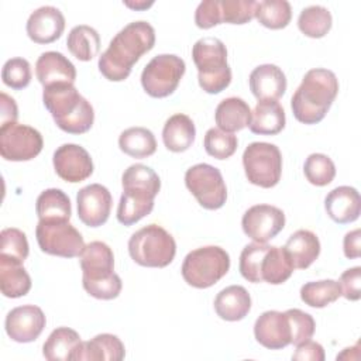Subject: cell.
<instances>
[{
  "label": "cell",
  "mask_w": 361,
  "mask_h": 361,
  "mask_svg": "<svg viewBox=\"0 0 361 361\" xmlns=\"http://www.w3.org/2000/svg\"><path fill=\"white\" fill-rule=\"evenodd\" d=\"M155 30L147 21H134L121 28L99 56L100 73L111 80L121 82L131 73L133 65L154 48Z\"/></svg>",
  "instance_id": "6da1fadb"
},
{
  "label": "cell",
  "mask_w": 361,
  "mask_h": 361,
  "mask_svg": "<svg viewBox=\"0 0 361 361\" xmlns=\"http://www.w3.org/2000/svg\"><path fill=\"white\" fill-rule=\"evenodd\" d=\"M337 93L338 80L334 72L324 68L307 71L290 100L295 118L303 124L322 121Z\"/></svg>",
  "instance_id": "7a4b0ae2"
},
{
  "label": "cell",
  "mask_w": 361,
  "mask_h": 361,
  "mask_svg": "<svg viewBox=\"0 0 361 361\" xmlns=\"http://www.w3.org/2000/svg\"><path fill=\"white\" fill-rule=\"evenodd\" d=\"M121 183L123 193L117 207V220L123 226H133L152 212L161 180L149 166L134 164L124 171Z\"/></svg>",
  "instance_id": "3957f363"
},
{
  "label": "cell",
  "mask_w": 361,
  "mask_h": 361,
  "mask_svg": "<svg viewBox=\"0 0 361 361\" xmlns=\"http://www.w3.org/2000/svg\"><path fill=\"white\" fill-rule=\"evenodd\" d=\"M42 102L62 131L83 134L92 128L94 121L93 107L72 83L44 87Z\"/></svg>",
  "instance_id": "277c9868"
},
{
  "label": "cell",
  "mask_w": 361,
  "mask_h": 361,
  "mask_svg": "<svg viewBox=\"0 0 361 361\" xmlns=\"http://www.w3.org/2000/svg\"><path fill=\"white\" fill-rule=\"evenodd\" d=\"M192 58L197 68L200 87L210 94L223 92L231 82V69L227 63V49L216 37H204L195 42Z\"/></svg>",
  "instance_id": "5b68a950"
},
{
  "label": "cell",
  "mask_w": 361,
  "mask_h": 361,
  "mask_svg": "<svg viewBox=\"0 0 361 361\" xmlns=\"http://www.w3.org/2000/svg\"><path fill=\"white\" fill-rule=\"evenodd\" d=\"M128 252L141 267L165 268L175 258L176 243L164 227L148 224L130 237Z\"/></svg>",
  "instance_id": "8992f818"
},
{
  "label": "cell",
  "mask_w": 361,
  "mask_h": 361,
  "mask_svg": "<svg viewBox=\"0 0 361 361\" xmlns=\"http://www.w3.org/2000/svg\"><path fill=\"white\" fill-rule=\"evenodd\" d=\"M230 269V255L217 245L200 247L190 251L182 264L185 282L197 289L217 283Z\"/></svg>",
  "instance_id": "52a82bcc"
},
{
  "label": "cell",
  "mask_w": 361,
  "mask_h": 361,
  "mask_svg": "<svg viewBox=\"0 0 361 361\" xmlns=\"http://www.w3.org/2000/svg\"><path fill=\"white\" fill-rule=\"evenodd\" d=\"M244 172L252 185L274 188L282 175V155L275 144L251 142L243 154Z\"/></svg>",
  "instance_id": "ba28073f"
},
{
  "label": "cell",
  "mask_w": 361,
  "mask_h": 361,
  "mask_svg": "<svg viewBox=\"0 0 361 361\" xmlns=\"http://www.w3.org/2000/svg\"><path fill=\"white\" fill-rule=\"evenodd\" d=\"M186 71L185 61L172 54L154 56L142 69L141 85L147 94L155 99L172 94Z\"/></svg>",
  "instance_id": "9c48e42d"
},
{
  "label": "cell",
  "mask_w": 361,
  "mask_h": 361,
  "mask_svg": "<svg viewBox=\"0 0 361 361\" xmlns=\"http://www.w3.org/2000/svg\"><path fill=\"white\" fill-rule=\"evenodd\" d=\"M35 237L41 251L49 255L75 258L80 257L85 250L82 234L69 221L39 220L35 228Z\"/></svg>",
  "instance_id": "30bf717a"
},
{
  "label": "cell",
  "mask_w": 361,
  "mask_h": 361,
  "mask_svg": "<svg viewBox=\"0 0 361 361\" xmlns=\"http://www.w3.org/2000/svg\"><path fill=\"white\" fill-rule=\"evenodd\" d=\"M185 185L197 203L207 210L223 207L227 199V188L221 172L209 164H196L185 173Z\"/></svg>",
  "instance_id": "8fae6325"
},
{
  "label": "cell",
  "mask_w": 361,
  "mask_h": 361,
  "mask_svg": "<svg viewBox=\"0 0 361 361\" xmlns=\"http://www.w3.org/2000/svg\"><path fill=\"white\" fill-rule=\"evenodd\" d=\"M42 135L38 130L18 123L0 126V154L6 161H30L42 151Z\"/></svg>",
  "instance_id": "7c38bea8"
},
{
  "label": "cell",
  "mask_w": 361,
  "mask_h": 361,
  "mask_svg": "<svg viewBox=\"0 0 361 361\" xmlns=\"http://www.w3.org/2000/svg\"><path fill=\"white\" fill-rule=\"evenodd\" d=\"M243 231L255 243H267L276 237L285 227V214L271 204L251 206L241 220Z\"/></svg>",
  "instance_id": "4fadbf2b"
},
{
  "label": "cell",
  "mask_w": 361,
  "mask_h": 361,
  "mask_svg": "<svg viewBox=\"0 0 361 361\" xmlns=\"http://www.w3.org/2000/svg\"><path fill=\"white\" fill-rule=\"evenodd\" d=\"M78 217L89 227H100L110 216L113 199L109 189L100 183L82 188L76 196Z\"/></svg>",
  "instance_id": "5bb4252c"
},
{
  "label": "cell",
  "mask_w": 361,
  "mask_h": 361,
  "mask_svg": "<svg viewBox=\"0 0 361 361\" xmlns=\"http://www.w3.org/2000/svg\"><path fill=\"white\" fill-rule=\"evenodd\" d=\"M47 319L41 307L35 305H23L11 309L4 322L7 336L17 343H31L39 337Z\"/></svg>",
  "instance_id": "9a60e30c"
},
{
  "label": "cell",
  "mask_w": 361,
  "mask_h": 361,
  "mask_svg": "<svg viewBox=\"0 0 361 361\" xmlns=\"http://www.w3.org/2000/svg\"><path fill=\"white\" fill-rule=\"evenodd\" d=\"M54 168L56 175L71 183L87 179L93 173V161L89 152L78 144H63L54 152Z\"/></svg>",
  "instance_id": "2e32d148"
},
{
  "label": "cell",
  "mask_w": 361,
  "mask_h": 361,
  "mask_svg": "<svg viewBox=\"0 0 361 361\" xmlns=\"http://www.w3.org/2000/svg\"><path fill=\"white\" fill-rule=\"evenodd\" d=\"M255 340L269 350H281L290 344V327L285 312L267 310L254 324Z\"/></svg>",
  "instance_id": "e0dca14e"
},
{
  "label": "cell",
  "mask_w": 361,
  "mask_h": 361,
  "mask_svg": "<svg viewBox=\"0 0 361 361\" xmlns=\"http://www.w3.org/2000/svg\"><path fill=\"white\" fill-rule=\"evenodd\" d=\"M25 30L28 38L35 44H51L61 38L65 30V17L59 8L44 6L31 13Z\"/></svg>",
  "instance_id": "ac0fdd59"
},
{
  "label": "cell",
  "mask_w": 361,
  "mask_h": 361,
  "mask_svg": "<svg viewBox=\"0 0 361 361\" xmlns=\"http://www.w3.org/2000/svg\"><path fill=\"white\" fill-rule=\"evenodd\" d=\"M82 282L106 279L114 274V255L111 248L103 241H92L85 245L80 254Z\"/></svg>",
  "instance_id": "d6986e66"
},
{
  "label": "cell",
  "mask_w": 361,
  "mask_h": 361,
  "mask_svg": "<svg viewBox=\"0 0 361 361\" xmlns=\"http://www.w3.org/2000/svg\"><path fill=\"white\" fill-rule=\"evenodd\" d=\"M35 75L44 87L72 83L76 79L75 65L61 52L48 51L39 55L35 63Z\"/></svg>",
  "instance_id": "ffe728a7"
},
{
  "label": "cell",
  "mask_w": 361,
  "mask_h": 361,
  "mask_svg": "<svg viewBox=\"0 0 361 361\" xmlns=\"http://www.w3.org/2000/svg\"><path fill=\"white\" fill-rule=\"evenodd\" d=\"M324 207L333 221L338 224L353 223L361 213L360 193L353 186H338L326 196Z\"/></svg>",
  "instance_id": "44dd1931"
},
{
  "label": "cell",
  "mask_w": 361,
  "mask_h": 361,
  "mask_svg": "<svg viewBox=\"0 0 361 361\" xmlns=\"http://www.w3.org/2000/svg\"><path fill=\"white\" fill-rule=\"evenodd\" d=\"M250 89L258 102L278 100L285 94L286 76L276 65H259L250 73Z\"/></svg>",
  "instance_id": "7402d4cb"
},
{
  "label": "cell",
  "mask_w": 361,
  "mask_h": 361,
  "mask_svg": "<svg viewBox=\"0 0 361 361\" xmlns=\"http://www.w3.org/2000/svg\"><path fill=\"white\" fill-rule=\"evenodd\" d=\"M126 355V348L121 340L110 333L94 336L89 341H82L76 350L73 360L86 361H121Z\"/></svg>",
  "instance_id": "603a6c76"
},
{
  "label": "cell",
  "mask_w": 361,
  "mask_h": 361,
  "mask_svg": "<svg viewBox=\"0 0 361 361\" xmlns=\"http://www.w3.org/2000/svg\"><path fill=\"white\" fill-rule=\"evenodd\" d=\"M251 309V296L241 285H230L221 289L214 299L217 316L226 322H238L244 319Z\"/></svg>",
  "instance_id": "cb8c5ba5"
},
{
  "label": "cell",
  "mask_w": 361,
  "mask_h": 361,
  "mask_svg": "<svg viewBox=\"0 0 361 361\" xmlns=\"http://www.w3.org/2000/svg\"><path fill=\"white\" fill-rule=\"evenodd\" d=\"M293 268H309L320 254V241L317 235L310 230L295 231L283 245Z\"/></svg>",
  "instance_id": "d4e9b609"
},
{
  "label": "cell",
  "mask_w": 361,
  "mask_h": 361,
  "mask_svg": "<svg viewBox=\"0 0 361 361\" xmlns=\"http://www.w3.org/2000/svg\"><path fill=\"white\" fill-rule=\"evenodd\" d=\"M285 111L276 100H259L251 111L250 131L259 135H275L285 127Z\"/></svg>",
  "instance_id": "484cf974"
},
{
  "label": "cell",
  "mask_w": 361,
  "mask_h": 361,
  "mask_svg": "<svg viewBox=\"0 0 361 361\" xmlns=\"http://www.w3.org/2000/svg\"><path fill=\"white\" fill-rule=\"evenodd\" d=\"M195 124L186 114H173L164 124L162 141L166 149L172 152H183L189 149L195 141Z\"/></svg>",
  "instance_id": "4316f807"
},
{
  "label": "cell",
  "mask_w": 361,
  "mask_h": 361,
  "mask_svg": "<svg viewBox=\"0 0 361 361\" xmlns=\"http://www.w3.org/2000/svg\"><path fill=\"white\" fill-rule=\"evenodd\" d=\"M214 120L221 131H240L250 126L251 109L241 97H227L217 104Z\"/></svg>",
  "instance_id": "83f0119b"
},
{
  "label": "cell",
  "mask_w": 361,
  "mask_h": 361,
  "mask_svg": "<svg viewBox=\"0 0 361 361\" xmlns=\"http://www.w3.org/2000/svg\"><path fill=\"white\" fill-rule=\"evenodd\" d=\"M82 340L78 331L69 327H56L42 345V354L49 361H71Z\"/></svg>",
  "instance_id": "f1b7e54d"
},
{
  "label": "cell",
  "mask_w": 361,
  "mask_h": 361,
  "mask_svg": "<svg viewBox=\"0 0 361 361\" xmlns=\"http://www.w3.org/2000/svg\"><path fill=\"white\" fill-rule=\"evenodd\" d=\"M35 212H37L38 220H42V221H55V220L69 221L72 214L71 200L68 195L61 189H56V188L45 189L37 197Z\"/></svg>",
  "instance_id": "f546056e"
},
{
  "label": "cell",
  "mask_w": 361,
  "mask_h": 361,
  "mask_svg": "<svg viewBox=\"0 0 361 361\" xmlns=\"http://www.w3.org/2000/svg\"><path fill=\"white\" fill-rule=\"evenodd\" d=\"M293 269L295 268L283 247L269 245L261 261V282L281 285L290 278Z\"/></svg>",
  "instance_id": "4dcf8cb0"
},
{
  "label": "cell",
  "mask_w": 361,
  "mask_h": 361,
  "mask_svg": "<svg viewBox=\"0 0 361 361\" xmlns=\"http://www.w3.org/2000/svg\"><path fill=\"white\" fill-rule=\"evenodd\" d=\"M0 289L6 298L25 296L31 289V278L23 264L0 258Z\"/></svg>",
  "instance_id": "1f68e13d"
},
{
  "label": "cell",
  "mask_w": 361,
  "mask_h": 361,
  "mask_svg": "<svg viewBox=\"0 0 361 361\" xmlns=\"http://www.w3.org/2000/svg\"><path fill=\"white\" fill-rule=\"evenodd\" d=\"M66 47L76 59L87 62L99 54L100 35L90 25H76L68 34Z\"/></svg>",
  "instance_id": "d6a6232c"
},
{
  "label": "cell",
  "mask_w": 361,
  "mask_h": 361,
  "mask_svg": "<svg viewBox=\"0 0 361 361\" xmlns=\"http://www.w3.org/2000/svg\"><path fill=\"white\" fill-rule=\"evenodd\" d=\"M120 149L131 158H147L157 151V141L151 130L145 127H131L118 137Z\"/></svg>",
  "instance_id": "836d02e7"
},
{
  "label": "cell",
  "mask_w": 361,
  "mask_h": 361,
  "mask_svg": "<svg viewBox=\"0 0 361 361\" xmlns=\"http://www.w3.org/2000/svg\"><path fill=\"white\" fill-rule=\"evenodd\" d=\"M340 296V283L333 279L307 282L300 288V299L310 307H326L336 302Z\"/></svg>",
  "instance_id": "e575fe53"
},
{
  "label": "cell",
  "mask_w": 361,
  "mask_h": 361,
  "mask_svg": "<svg viewBox=\"0 0 361 361\" xmlns=\"http://www.w3.org/2000/svg\"><path fill=\"white\" fill-rule=\"evenodd\" d=\"M254 17L267 28L281 30L290 23L292 8L286 0H264L257 3Z\"/></svg>",
  "instance_id": "d590c367"
},
{
  "label": "cell",
  "mask_w": 361,
  "mask_h": 361,
  "mask_svg": "<svg viewBox=\"0 0 361 361\" xmlns=\"http://www.w3.org/2000/svg\"><path fill=\"white\" fill-rule=\"evenodd\" d=\"M331 14L323 6H309L303 8L298 18V27L309 38H322L331 28Z\"/></svg>",
  "instance_id": "8d00e7d4"
},
{
  "label": "cell",
  "mask_w": 361,
  "mask_h": 361,
  "mask_svg": "<svg viewBox=\"0 0 361 361\" xmlns=\"http://www.w3.org/2000/svg\"><path fill=\"white\" fill-rule=\"evenodd\" d=\"M306 179L314 186H326L336 176V166L330 157L324 154H310L303 165Z\"/></svg>",
  "instance_id": "74e56055"
},
{
  "label": "cell",
  "mask_w": 361,
  "mask_h": 361,
  "mask_svg": "<svg viewBox=\"0 0 361 361\" xmlns=\"http://www.w3.org/2000/svg\"><path fill=\"white\" fill-rule=\"evenodd\" d=\"M28 257V241L25 234L14 227L0 233V258L23 264Z\"/></svg>",
  "instance_id": "f35d334b"
},
{
  "label": "cell",
  "mask_w": 361,
  "mask_h": 361,
  "mask_svg": "<svg viewBox=\"0 0 361 361\" xmlns=\"http://www.w3.org/2000/svg\"><path fill=\"white\" fill-rule=\"evenodd\" d=\"M203 145L210 157L216 159H227L235 152L238 140L233 133H226L220 128H210L204 134Z\"/></svg>",
  "instance_id": "ab89813d"
},
{
  "label": "cell",
  "mask_w": 361,
  "mask_h": 361,
  "mask_svg": "<svg viewBox=\"0 0 361 361\" xmlns=\"http://www.w3.org/2000/svg\"><path fill=\"white\" fill-rule=\"evenodd\" d=\"M267 243H251L247 244L241 254H240V272L244 279L252 283H259L261 282V275H259V268H261V261L268 250Z\"/></svg>",
  "instance_id": "60d3db41"
},
{
  "label": "cell",
  "mask_w": 361,
  "mask_h": 361,
  "mask_svg": "<svg viewBox=\"0 0 361 361\" xmlns=\"http://www.w3.org/2000/svg\"><path fill=\"white\" fill-rule=\"evenodd\" d=\"M31 66L24 58L8 59L1 71L3 83L14 90H21L27 87L31 82Z\"/></svg>",
  "instance_id": "b9f144b4"
},
{
  "label": "cell",
  "mask_w": 361,
  "mask_h": 361,
  "mask_svg": "<svg viewBox=\"0 0 361 361\" xmlns=\"http://www.w3.org/2000/svg\"><path fill=\"white\" fill-rule=\"evenodd\" d=\"M257 1L254 0H220L221 23L245 24L255 16Z\"/></svg>",
  "instance_id": "7bdbcfd3"
},
{
  "label": "cell",
  "mask_w": 361,
  "mask_h": 361,
  "mask_svg": "<svg viewBox=\"0 0 361 361\" xmlns=\"http://www.w3.org/2000/svg\"><path fill=\"white\" fill-rule=\"evenodd\" d=\"M285 314L290 327V344L298 345L313 337L316 323L309 313L300 309H288Z\"/></svg>",
  "instance_id": "ee69618b"
},
{
  "label": "cell",
  "mask_w": 361,
  "mask_h": 361,
  "mask_svg": "<svg viewBox=\"0 0 361 361\" xmlns=\"http://www.w3.org/2000/svg\"><path fill=\"white\" fill-rule=\"evenodd\" d=\"M85 290L96 298V299H102V300H111L116 299L123 288L121 279L120 276L114 272L111 276L106 278V279H100V281H94V282H82Z\"/></svg>",
  "instance_id": "f6af8a7d"
},
{
  "label": "cell",
  "mask_w": 361,
  "mask_h": 361,
  "mask_svg": "<svg viewBox=\"0 0 361 361\" xmlns=\"http://www.w3.org/2000/svg\"><path fill=\"white\" fill-rule=\"evenodd\" d=\"M195 23L202 30H209L214 25L221 24L220 0H204V1H202L196 8Z\"/></svg>",
  "instance_id": "bcb514c9"
},
{
  "label": "cell",
  "mask_w": 361,
  "mask_h": 361,
  "mask_svg": "<svg viewBox=\"0 0 361 361\" xmlns=\"http://www.w3.org/2000/svg\"><path fill=\"white\" fill-rule=\"evenodd\" d=\"M360 281H361V267H353L345 269L340 276L341 295L348 300H358L360 293Z\"/></svg>",
  "instance_id": "7dc6e473"
},
{
  "label": "cell",
  "mask_w": 361,
  "mask_h": 361,
  "mask_svg": "<svg viewBox=\"0 0 361 361\" xmlns=\"http://www.w3.org/2000/svg\"><path fill=\"white\" fill-rule=\"evenodd\" d=\"M296 361H323L324 360V350L322 344L306 340L296 345V351L292 355Z\"/></svg>",
  "instance_id": "c3c4849f"
},
{
  "label": "cell",
  "mask_w": 361,
  "mask_h": 361,
  "mask_svg": "<svg viewBox=\"0 0 361 361\" xmlns=\"http://www.w3.org/2000/svg\"><path fill=\"white\" fill-rule=\"evenodd\" d=\"M0 117L1 126L10 124V123H17V117H18V109L16 104V100L13 97H10L8 94H6L4 92L0 93Z\"/></svg>",
  "instance_id": "681fc988"
},
{
  "label": "cell",
  "mask_w": 361,
  "mask_h": 361,
  "mask_svg": "<svg viewBox=\"0 0 361 361\" xmlns=\"http://www.w3.org/2000/svg\"><path fill=\"white\" fill-rule=\"evenodd\" d=\"M361 231L360 228H355L353 231H348L344 235L343 240V250H344V255L350 259H355L361 255Z\"/></svg>",
  "instance_id": "f907efd6"
},
{
  "label": "cell",
  "mask_w": 361,
  "mask_h": 361,
  "mask_svg": "<svg viewBox=\"0 0 361 361\" xmlns=\"http://www.w3.org/2000/svg\"><path fill=\"white\" fill-rule=\"evenodd\" d=\"M124 4L130 8H134V10H144V8H148L152 6V1L149 3H145V1H135V3H131V1H124Z\"/></svg>",
  "instance_id": "816d5d0a"
}]
</instances>
